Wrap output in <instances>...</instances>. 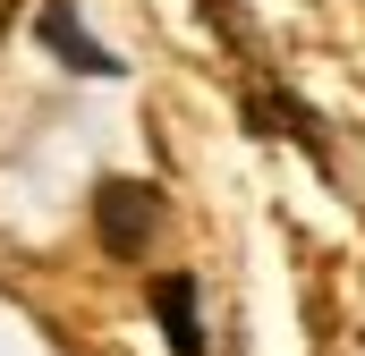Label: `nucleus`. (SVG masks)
Here are the masks:
<instances>
[{"label":"nucleus","mask_w":365,"mask_h":356,"mask_svg":"<svg viewBox=\"0 0 365 356\" xmlns=\"http://www.w3.org/2000/svg\"><path fill=\"white\" fill-rule=\"evenodd\" d=\"M34 34H43V51H51L60 68H77V77H119V51H102V43H93L86 26H77V9H68V0H43Z\"/></svg>","instance_id":"obj_2"},{"label":"nucleus","mask_w":365,"mask_h":356,"mask_svg":"<svg viewBox=\"0 0 365 356\" xmlns=\"http://www.w3.org/2000/svg\"><path fill=\"white\" fill-rule=\"evenodd\" d=\"M9 17H17V0H0V34H9Z\"/></svg>","instance_id":"obj_4"},{"label":"nucleus","mask_w":365,"mask_h":356,"mask_svg":"<svg viewBox=\"0 0 365 356\" xmlns=\"http://www.w3.org/2000/svg\"><path fill=\"white\" fill-rule=\"evenodd\" d=\"M153 323H162L170 356H204V305H195V280L187 271H162L153 280Z\"/></svg>","instance_id":"obj_3"},{"label":"nucleus","mask_w":365,"mask_h":356,"mask_svg":"<svg viewBox=\"0 0 365 356\" xmlns=\"http://www.w3.org/2000/svg\"><path fill=\"white\" fill-rule=\"evenodd\" d=\"M162 229H170L162 187H145V178H102V187H93V238H102V255L145 263Z\"/></svg>","instance_id":"obj_1"}]
</instances>
